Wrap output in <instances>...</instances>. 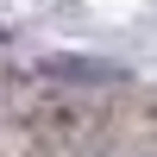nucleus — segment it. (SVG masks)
I'll use <instances>...</instances> for the list:
<instances>
[{
    "mask_svg": "<svg viewBox=\"0 0 157 157\" xmlns=\"http://www.w3.org/2000/svg\"><path fill=\"white\" fill-rule=\"evenodd\" d=\"M44 69L50 75H88V82H113V75H120L113 63H44Z\"/></svg>",
    "mask_w": 157,
    "mask_h": 157,
    "instance_id": "nucleus-1",
    "label": "nucleus"
},
{
    "mask_svg": "<svg viewBox=\"0 0 157 157\" xmlns=\"http://www.w3.org/2000/svg\"><path fill=\"white\" fill-rule=\"evenodd\" d=\"M0 38H6V32H0Z\"/></svg>",
    "mask_w": 157,
    "mask_h": 157,
    "instance_id": "nucleus-2",
    "label": "nucleus"
}]
</instances>
